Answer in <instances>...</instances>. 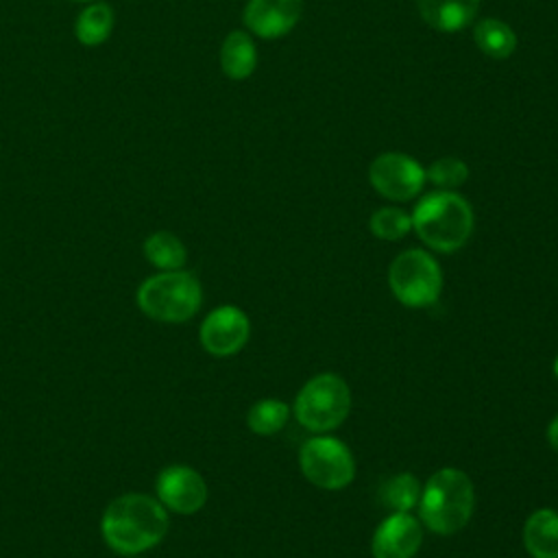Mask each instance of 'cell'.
Instances as JSON below:
<instances>
[{
	"label": "cell",
	"instance_id": "obj_1",
	"mask_svg": "<svg viewBox=\"0 0 558 558\" xmlns=\"http://www.w3.org/2000/svg\"><path fill=\"white\" fill-rule=\"evenodd\" d=\"M168 510L157 497L126 493L109 501L100 517L105 543L122 556H140L157 545L168 532Z\"/></svg>",
	"mask_w": 558,
	"mask_h": 558
},
{
	"label": "cell",
	"instance_id": "obj_2",
	"mask_svg": "<svg viewBox=\"0 0 558 558\" xmlns=\"http://www.w3.org/2000/svg\"><path fill=\"white\" fill-rule=\"evenodd\" d=\"M412 229L438 253H453L473 233V209L466 198L451 190L425 194L412 211Z\"/></svg>",
	"mask_w": 558,
	"mask_h": 558
},
{
	"label": "cell",
	"instance_id": "obj_3",
	"mask_svg": "<svg viewBox=\"0 0 558 558\" xmlns=\"http://www.w3.org/2000/svg\"><path fill=\"white\" fill-rule=\"evenodd\" d=\"M475 508V490L460 469L436 471L421 490L418 514L423 525L440 536L460 532Z\"/></svg>",
	"mask_w": 558,
	"mask_h": 558
},
{
	"label": "cell",
	"instance_id": "obj_4",
	"mask_svg": "<svg viewBox=\"0 0 558 558\" xmlns=\"http://www.w3.org/2000/svg\"><path fill=\"white\" fill-rule=\"evenodd\" d=\"M135 301L146 316L159 323H185L198 312L203 288L187 270H161L137 288Z\"/></svg>",
	"mask_w": 558,
	"mask_h": 558
},
{
	"label": "cell",
	"instance_id": "obj_5",
	"mask_svg": "<svg viewBox=\"0 0 558 558\" xmlns=\"http://www.w3.org/2000/svg\"><path fill=\"white\" fill-rule=\"evenodd\" d=\"M351 410V392L347 381L336 373L314 375L294 399L296 421L314 432L325 434L336 429Z\"/></svg>",
	"mask_w": 558,
	"mask_h": 558
},
{
	"label": "cell",
	"instance_id": "obj_6",
	"mask_svg": "<svg viewBox=\"0 0 558 558\" xmlns=\"http://www.w3.org/2000/svg\"><path fill=\"white\" fill-rule=\"evenodd\" d=\"M388 286L399 303L408 307H427L440 296L442 272L427 251L408 248L392 259L388 268Z\"/></svg>",
	"mask_w": 558,
	"mask_h": 558
},
{
	"label": "cell",
	"instance_id": "obj_7",
	"mask_svg": "<svg viewBox=\"0 0 558 558\" xmlns=\"http://www.w3.org/2000/svg\"><path fill=\"white\" fill-rule=\"evenodd\" d=\"M299 466L307 482L325 490H340L355 477V460L349 447L331 436H314L299 449Z\"/></svg>",
	"mask_w": 558,
	"mask_h": 558
},
{
	"label": "cell",
	"instance_id": "obj_8",
	"mask_svg": "<svg viewBox=\"0 0 558 558\" xmlns=\"http://www.w3.org/2000/svg\"><path fill=\"white\" fill-rule=\"evenodd\" d=\"M423 166L405 153H381L368 166V181L388 201H410L425 185Z\"/></svg>",
	"mask_w": 558,
	"mask_h": 558
},
{
	"label": "cell",
	"instance_id": "obj_9",
	"mask_svg": "<svg viewBox=\"0 0 558 558\" xmlns=\"http://www.w3.org/2000/svg\"><path fill=\"white\" fill-rule=\"evenodd\" d=\"M157 499L166 510L177 514H194L207 501V484L198 471L185 464H170L155 480Z\"/></svg>",
	"mask_w": 558,
	"mask_h": 558
},
{
	"label": "cell",
	"instance_id": "obj_10",
	"mask_svg": "<svg viewBox=\"0 0 558 558\" xmlns=\"http://www.w3.org/2000/svg\"><path fill=\"white\" fill-rule=\"evenodd\" d=\"M251 336L248 316L235 305H220L211 310L201 323V344L207 353L216 357H227L238 353Z\"/></svg>",
	"mask_w": 558,
	"mask_h": 558
},
{
	"label": "cell",
	"instance_id": "obj_11",
	"mask_svg": "<svg viewBox=\"0 0 558 558\" xmlns=\"http://www.w3.org/2000/svg\"><path fill=\"white\" fill-rule=\"evenodd\" d=\"M423 543V527L410 512L388 514L371 541L373 558H414Z\"/></svg>",
	"mask_w": 558,
	"mask_h": 558
},
{
	"label": "cell",
	"instance_id": "obj_12",
	"mask_svg": "<svg viewBox=\"0 0 558 558\" xmlns=\"http://www.w3.org/2000/svg\"><path fill=\"white\" fill-rule=\"evenodd\" d=\"M303 13V0H248L242 20L244 26L262 37L277 39L290 33Z\"/></svg>",
	"mask_w": 558,
	"mask_h": 558
},
{
	"label": "cell",
	"instance_id": "obj_13",
	"mask_svg": "<svg viewBox=\"0 0 558 558\" xmlns=\"http://www.w3.org/2000/svg\"><path fill=\"white\" fill-rule=\"evenodd\" d=\"M416 7L423 22L434 31L458 33L475 20L480 0H416Z\"/></svg>",
	"mask_w": 558,
	"mask_h": 558
},
{
	"label": "cell",
	"instance_id": "obj_14",
	"mask_svg": "<svg viewBox=\"0 0 558 558\" xmlns=\"http://www.w3.org/2000/svg\"><path fill=\"white\" fill-rule=\"evenodd\" d=\"M523 545L532 558H558V512L541 508L523 525Z\"/></svg>",
	"mask_w": 558,
	"mask_h": 558
},
{
	"label": "cell",
	"instance_id": "obj_15",
	"mask_svg": "<svg viewBox=\"0 0 558 558\" xmlns=\"http://www.w3.org/2000/svg\"><path fill=\"white\" fill-rule=\"evenodd\" d=\"M257 48L248 33L231 31L220 46V68L231 81H244L255 72Z\"/></svg>",
	"mask_w": 558,
	"mask_h": 558
},
{
	"label": "cell",
	"instance_id": "obj_16",
	"mask_svg": "<svg viewBox=\"0 0 558 558\" xmlns=\"http://www.w3.org/2000/svg\"><path fill=\"white\" fill-rule=\"evenodd\" d=\"M113 9L107 2H87V7L78 13L74 24V35L83 46H100L109 39L113 31Z\"/></svg>",
	"mask_w": 558,
	"mask_h": 558
},
{
	"label": "cell",
	"instance_id": "obj_17",
	"mask_svg": "<svg viewBox=\"0 0 558 558\" xmlns=\"http://www.w3.org/2000/svg\"><path fill=\"white\" fill-rule=\"evenodd\" d=\"M473 41L490 59H508L517 48V35L514 31L497 20V17H484L475 24Z\"/></svg>",
	"mask_w": 558,
	"mask_h": 558
},
{
	"label": "cell",
	"instance_id": "obj_18",
	"mask_svg": "<svg viewBox=\"0 0 558 558\" xmlns=\"http://www.w3.org/2000/svg\"><path fill=\"white\" fill-rule=\"evenodd\" d=\"M146 259L159 270H181L187 262L185 244L170 231H155L144 240Z\"/></svg>",
	"mask_w": 558,
	"mask_h": 558
},
{
	"label": "cell",
	"instance_id": "obj_19",
	"mask_svg": "<svg viewBox=\"0 0 558 558\" xmlns=\"http://www.w3.org/2000/svg\"><path fill=\"white\" fill-rule=\"evenodd\" d=\"M421 490L423 488L412 473H399L381 484L379 499L392 512H410L414 506H418Z\"/></svg>",
	"mask_w": 558,
	"mask_h": 558
},
{
	"label": "cell",
	"instance_id": "obj_20",
	"mask_svg": "<svg viewBox=\"0 0 558 558\" xmlns=\"http://www.w3.org/2000/svg\"><path fill=\"white\" fill-rule=\"evenodd\" d=\"M290 418V408L288 403L279 399H262L251 405L246 414V425L251 432L259 436H270L283 429V425Z\"/></svg>",
	"mask_w": 558,
	"mask_h": 558
},
{
	"label": "cell",
	"instance_id": "obj_21",
	"mask_svg": "<svg viewBox=\"0 0 558 558\" xmlns=\"http://www.w3.org/2000/svg\"><path fill=\"white\" fill-rule=\"evenodd\" d=\"M368 229L379 240H401L412 229V216L399 207H381L373 211Z\"/></svg>",
	"mask_w": 558,
	"mask_h": 558
},
{
	"label": "cell",
	"instance_id": "obj_22",
	"mask_svg": "<svg viewBox=\"0 0 558 558\" xmlns=\"http://www.w3.org/2000/svg\"><path fill=\"white\" fill-rule=\"evenodd\" d=\"M425 177L440 190H456L469 179V166L458 157H440L425 170Z\"/></svg>",
	"mask_w": 558,
	"mask_h": 558
},
{
	"label": "cell",
	"instance_id": "obj_23",
	"mask_svg": "<svg viewBox=\"0 0 558 558\" xmlns=\"http://www.w3.org/2000/svg\"><path fill=\"white\" fill-rule=\"evenodd\" d=\"M547 440H549L551 449L558 451V416H554V421L547 427Z\"/></svg>",
	"mask_w": 558,
	"mask_h": 558
},
{
	"label": "cell",
	"instance_id": "obj_24",
	"mask_svg": "<svg viewBox=\"0 0 558 558\" xmlns=\"http://www.w3.org/2000/svg\"><path fill=\"white\" fill-rule=\"evenodd\" d=\"M554 373H556V377H558V355H556V360H554Z\"/></svg>",
	"mask_w": 558,
	"mask_h": 558
},
{
	"label": "cell",
	"instance_id": "obj_25",
	"mask_svg": "<svg viewBox=\"0 0 558 558\" xmlns=\"http://www.w3.org/2000/svg\"><path fill=\"white\" fill-rule=\"evenodd\" d=\"M74 2H96V0H74Z\"/></svg>",
	"mask_w": 558,
	"mask_h": 558
},
{
	"label": "cell",
	"instance_id": "obj_26",
	"mask_svg": "<svg viewBox=\"0 0 558 558\" xmlns=\"http://www.w3.org/2000/svg\"><path fill=\"white\" fill-rule=\"evenodd\" d=\"M129 558H140V556H129Z\"/></svg>",
	"mask_w": 558,
	"mask_h": 558
}]
</instances>
